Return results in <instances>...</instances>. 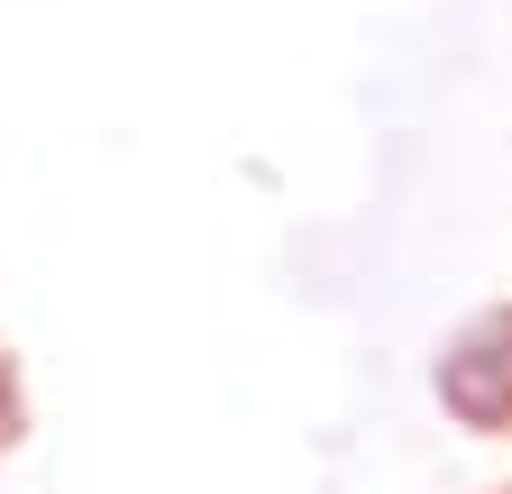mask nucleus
<instances>
[{"instance_id":"nucleus-1","label":"nucleus","mask_w":512,"mask_h":494,"mask_svg":"<svg viewBox=\"0 0 512 494\" xmlns=\"http://www.w3.org/2000/svg\"><path fill=\"white\" fill-rule=\"evenodd\" d=\"M439 403L458 412L467 430H512V312H476L458 339L439 348Z\"/></svg>"}]
</instances>
